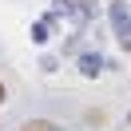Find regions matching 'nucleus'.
I'll return each instance as SVG.
<instances>
[{
	"mask_svg": "<svg viewBox=\"0 0 131 131\" xmlns=\"http://www.w3.org/2000/svg\"><path fill=\"white\" fill-rule=\"evenodd\" d=\"M48 32H52L48 20H36V24H32V44H48Z\"/></svg>",
	"mask_w": 131,
	"mask_h": 131,
	"instance_id": "4",
	"label": "nucleus"
},
{
	"mask_svg": "<svg viewBox=\"0 0 131 131\" xmlns=\"http://www.w3.org/2000/svg\"><path fill=\"white\" fill-rule=\"evenodd\" d=\"M4 95H8V91H4V83H0V103H4Z\"/></svg>",
	"mask_w": 131,
	"mask_h": 131,
	"instance_id": "6",
	"label": "nucleus"
},
{
	"mask_svg": "<svg viewBox=\"0 0 131 131\" xmlns=\"http://www.w3.org/2000/svg\"><path fill=\"white\" fill-rule=\"evenodd\" d=\"M107 16H111V28H115L119 48L131 52V16H127V4H111V8H107Z\"/></svg>",
	"mask_w": 131,
	"mask_h": 131,
	"instance_id": "2",
	"label": "nucleus"
},
{
	"mask_svg": "<svg viewBox=\"0 0 131 131\" xmlns=\"http://www.w3.org/2000/svg\"><path fill=\"white\" fill-rule=\"evenodd\" d=\"M20 131H60V123H52V119H28Z\"/></svg>",
	"mask_w": 131,
	"mask_h": 131,
	"instance_id": "5",
	"label": "nucleus"
},
{
	"mask_svg": "<svg viewBox=\"0 0 131 131\" xmlns=\"http://www.w3.org/2000/svg\"><path fill=\"white\" fill-rule=\"evenodd\" d=\"M103 68H107V60L99 56V52H83V56H80V75H83V80H95Z\"/></svg>",
	"mask_w": 131,
	"mask_h": 131,
	"instance_id": "3",
	"label": "nucleus"
},
{
	"mask_svg": "<svg viewBox=\"0 0 131 131\" xmlns=\"http://www.w3.org/2000/svg\"><path fill=\"white\" fill-rule=\"evenodd\" d=\"M91 16H95V0H56L44 20L56 24V28H64V40L75 44V36L91 24Z\"/></svg>",
	"mask_w": 131,
	"mask_h": 131,
	"instance_id": "1",
	"label": "nucleus"
}]
</instances>
